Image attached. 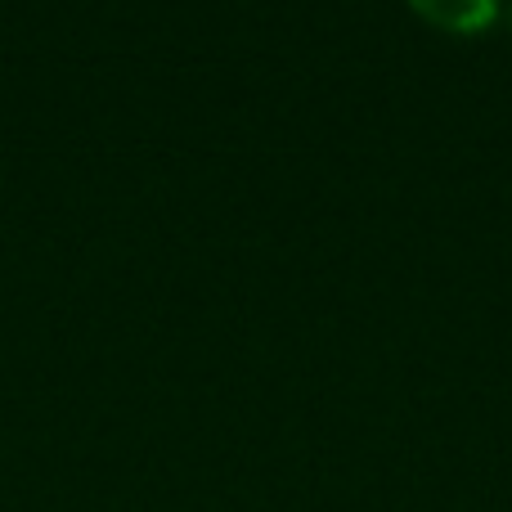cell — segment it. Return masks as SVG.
I'll use <instances>...</instances> for the list:
<instances>
[{
  "mask_svg": "<svg viewBox=\"0 0 512 512\" xmlns=\"http://www.w3.org/2000/svg\"><path fill=\"white\" fill-rule=\"evenodd\" d=\"M409 9L418 18H427L432 27H441V32L477 36L499 18L504 0H409Z\"/></svg>",
  "mask_w": 512,
  "mask_h": 512,
  "instance_id": "obj_1",
  "label": "cell"
},
{
  "mask_svg": "<svg viewBox=\"0 0 512 512\" xmlns=\"http://www.w3.org/2000/svg\"><path fill=\"white\" fill-rule=\"evenodd\" d=\"M508 18H512V14H508Z\"/></svg>",
  "mask_w": 512,
  "mask_h": 512,
  "instance_id": "obj_2",
  "label": "cell"
}]
</instances>
